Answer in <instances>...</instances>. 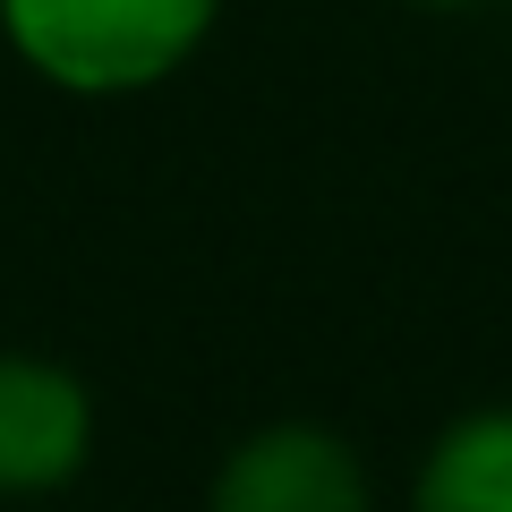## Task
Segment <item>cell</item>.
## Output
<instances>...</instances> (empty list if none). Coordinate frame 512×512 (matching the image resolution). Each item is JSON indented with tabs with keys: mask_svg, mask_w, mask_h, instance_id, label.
I'll return each instance as SVG.
<instances>
[{
	"mask_svg": "<svg viewBox=\"0 0 512 512\" xmlns=\"http://www.w3.org/2000/svg\"><path fill=\"white\" fill-rule=\"evenodd\" d=\"M0 26L52 86L128 94L197 52L214 0H0Z\"/></svg>",
	"mask_w": 512,
	"mask_h": 512,
	"instance_id": "obj_1",
	"label": "cell"
},
{
	"mask_svg": "<svg viewBox=\"0 0 512 512\" xmlns=\"http://www.w3.org/2000/svg\"><path fill=\"white\" fill-rule=\"evenodd\" d=\"M205 512H367V470L325 427H265L222 461Z\"/></svg>",
	"mask_w": 512,
	"mask_h": 512,
	"instance_id": "obj_2",
	"label": "cell"
},
{
	"mask_svg": "<svg viewBox=\"0 0 512 512\" xmlns=\"http://www.w3.org/2000/svg\"><path fill=\"white\" fill-rule=\"evenodd\" d=\"M94 444L86 384L52 359H0V495H52Z\"/></svg>",
	"mask_w": 512,
	"mask_h": 512,
	"instance_id": "obj_3",
	"label": "cell"
},
{
	"mask_svg": "<svg viewBox=\"0 0 512 512\" xmlns=\"http://www.w3.org/2000/svg\"><path fill=\"white\" fill-rule=\"evenodd\" d=\"M410 512H512V410H470L444 427Z\"/></svg>",
	"mask_w": 512,
	"mask_h": 512,
	"instance_id": "obj_4",
	"label": "cell"
},
{
	"mask_svg": "<svg viewBox=\"0 0 512 512\" xmlns=\"http://www.w3.org/2000/svg\"><path fill=\"white\" fill-rule=\"evenodd\" d=\"M419 9H461V0H419Z\"/></svg>",
	"mask_w": 512,
	"mask_h": 512,
	"instance_id": "obj_5",
	"label": "cell"
}]
</instances>
